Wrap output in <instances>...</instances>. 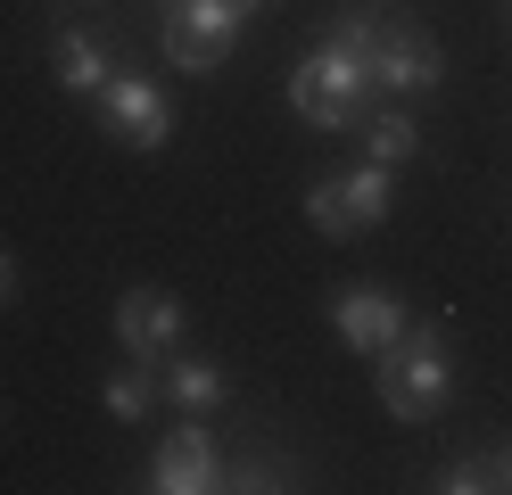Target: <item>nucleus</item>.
Returning <instances> with one entry per match:
<instances>
[{"instance_id":"nucleus-1","label":"nucleus","mask_w":512,"mask_h":495,"mask_svg":"<svg viewBox=\"0 0 512 495\" xmlns=\"http://www.w3.org/2000/svg\"><path fill=\"white\" fill-rule=\"evenodd\" d=\"M364 42H372V0H347L339 25L290 66V108H298V124H314V132H364L372 99H380V91H372V66H364Z\"/></svg>"},{"instance_id":"nucleus-2","label":"nucleus","mask_w":512,"mask_h":495,"mask_svg":"<svg viewBox=\"0 0 512 495\" xmlns=\"http://www.w3.org/2000/svg\"><path fill=\"white\" fill-rule=\"evenodd\" d=\"M446 388H455V339H446L438 314H413L405 339L372 355V396L397 421H430L446 405Z\"/></svg>"},{"instance_id":"nucleus-3","label":"nucleus","mask_w":512,"mask_h":495,"mask_svg":"<svg viewBox=\"0 0 512 495\" xmlns=\"http://www.w3.org/2000/svg\"><path fill=\"white\" fill-rule=\"evenodd\" d=\"M389 215H397V165H380V157H364L356 174H314L306 182V223L323 240H364Z\"/></svg>"},{"instance_id":"nucleus-4","label":"nucleus","mask_w":512,"mask_h":495,"mask_svg":"<svg viewBox=\"0 0 512 495\" xmlns=\"http://www.w3.org/2000/svg\"><path fill=\"white\" fill-rule=\"evenodd\" d=\"M364 66H372V91H389V99H422V91H438V75H446L430 25L413 17V9H380V0H372Z\"/></svg>"},{"instance_id":"nucleus-5","label":"nucleus","mask_w":512,"mask_h":495,"mask_svg":"<svg viewBox=\"0 0 512 495\" xmlns=\"http://www.w3.org/2000/svg\"><path fill=\"white\" fill-rule=\"evenodd\" d=\"M91 116H100V132H108V141L141 149V157H157V149L174 141V99L157 91L149 75H133V66H116V75L100 83V99H91Z\"/></svg>"},{"instance_id":"nucleus-6","label":"nucleus","mask_w":512,"mask_h":495,"mask_svg":"<svg viewBox=\"0 0 512 495\" xmlns=\"http://www.w3.org/2000/svg\"><path fill=\"white\" fill-rule=\"evenodd\" d=\"M166 58L182 75H215L240 42V0H166Z\"/></svg>"},{"instance_id":"nucleus-7","label":"nucleus","mask_w":512,"mask_h":495,"mask_svg":"<svg viewBox=\"0 0 512 495\" xmlns=\"http://www.w3.org/2000/svg\"><path fill=\"white\" fill-rule=\"evenodd\" d=\"M108 322H116V347H124V355H141V363H166V355L190 339V306H182L174 289H149V281H141V289H124Z\"/></svg>"},{"instance_id":"nucleus-8","label":"nucleus","mask_w":512,"mask_h":495,"mask_svg":"<svg viewBox=\"0 0 512 495\" xmlns=\"http://www.w3.org/2000/svg\"><path fill=\"white\" fill-rule=\"evenodd\" d=\"M141 487H149V495H215V487H223V446H215V429L190 413L174 438L149 454V479H141Z\"/></svg>"},{"instance_id":"nucleus-9","label":"nucleus","mask_w":512,"mask_h":495,"mask_svg":"<svg viewBox=\"0 0 512 495\" xmlns=\"http://www.w3.org/2000/svg\"><path fill=\"white\" fill-rule=\"evenodd\" d=\"M405 322H413V314H405V297L372 289V281H364V289H339V297H331V330H339V347H356L364 363H372L380 347H397V339H405Z\"/></svg>"},{"instance_id":"nucleus-10","label":"nucleus","mask_w":512,"mask_h":495,"mask_svg":"<svg viewBox=\"0 0 512 495\" xmlns=\"http://www.w3.org/2000/svg\"><path fill=\"white\" fill-rule=\"evenodd\" d=\"M50 75H58L67 99H100V83L116 75V50H108L91 25H67V33L50 42Z\"/></svg>"},{"instance_id":"nucleus-11","label":"nucleus","mask_w":512,"mask_h":495,"mask_svg":"<svg viewBox=\"0 0 512 495\" xmlns=\"http://www.w3.org/2000/svg\"><path fill=\"white\" fill-rule=\"evenodd\" d=\"M157 388H166V405L174 413H215L223 396H232V380H223V363H207V355H166L157 363Z\"/></svg>"},{"instance_id":"nucleus-12","label":"nucleus","mask_w":512,"mask_h":495,"mask_svg":"<svg viewBox=\"0 0 512 495\" xmlns=\"http://www.w3.org/2000/svg\"><path fill=\"white\" fill-rule=\"evenodd\" d=\"M157 396H166V388H157V363H141V355H133V363H116V372L100 380V405H108L124 429L149 421V413H157Z\"/></svg>"},{"instance_id":"nucleus-13","label":"nucleus","mask_w":512,"mask_h":495,"mask_svg":"<svg viewBox=\"0 0 512 495\" xmlns=\"http://www.w3.org/2000/svg\"><path fill=\"white\" fill-rule=\"evenodd\" d=\"M413 149H422V124H413V108H372V116H364V157L405 165Z\"/></svg>"},{"instance_id":"nucleus-14","label":"nucleus","mask_w":512,"mask_h":495,"mask_svg":"<svg viewBox=\"0 0 512 495\" xmlns=\"http://www.w3.org/2000/svg\"><path fill=\"white\" fill-rule=\"evenodd\" d=\"M223 487H232V495H281V487H298V462L248 446L240 462H223Z\"/></svg>"},{"instance_id":"nucleus-15","label":"nucleus","mask_w":512,"mask_h":495,"mask_svg":"<svg viewBox=\"0 0 512 495\" xmlns=\"http://www.w3.org/2000/svg\"><path fill=\"white\" fill-rule=\"evenodd\" d=\"M430 487H438V495H488V487H496V454H446Z\"/></svg>"},{"instance_id":"nucleus-16","label":"nucleus","mask_w":512,"mask_h":495,"mask_svg":"<svg viewBox=\"0 0 512 495\" xmlns=\"http://www.w3.org/2000/svg\"><path fill=\"white\" fill-rule=\"evenodd\" d=\"M0 306H17V256L0 248Z\"/></svg>"},{"instance_id":"nucleus-17","label":"nucleus","mask_w":512,"mask_h":495,"mask_svg":"<svg viewBox=\"0 0 512 495\" xmlns=\"http://www.w3.org/2000/svg\"><path fill=\"white\" fill-rule=\"evenodd\" d=\"M496 487H512V438L496 446Z\"/></svg>"},{"instance_id":"nucleus-18","label":"nucleus","mask_w":512,"mask_h":495,"mask_svg":"<svg viewBox=\"0 0 512 495\" xmlns=\"http://www.w3.org/2000/svg\"><path fill=\"white\" fill-rule=\"evenodd\" d=\"M256 9H273V0H240V17H256Z\"/></svg>"},{"instance_id":"nucleus-19","label":"nucleus","mask_w":512,"mask_h":495,"mask_svg":"<svg viewBox=\"0 0 512 495\" xmlns=\"http://www.w3.org/2000/svg\"><path fill=\"white\" fill-rule=\"evenodd\" d=\"M504 17H512V0H504Z\"/></svg>"}]
</instances>
